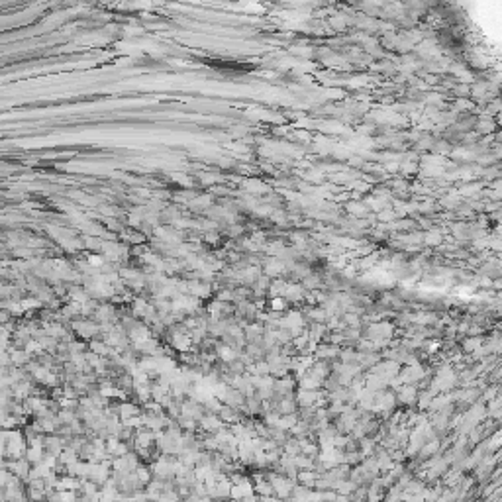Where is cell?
Returning <instances> with one entry per match:
<instances>
[{"label":"cell","mask_w":502,"mask_h":502,"mask_svg":"<svg viewBox=\"0 0 502 502\" xmlns=\"http://www.w3.org/2000/svg\"><path fill=\"white\" fill-rule=\"evenodd\" d=\"M267 481H269L271 486H273L275 498H279V500H289V498H291L292 488L296 485L292 479L285 477L283 473H269V475H267Z\"/></svg>","instance_id":"cell-1"},{"label":"cell","mask_w":502,"mask_h":502,"mask_svg":"<svg viewBox=\"0 0 502 502\" xmlns=\"http://www.w3.org/2000/svg\"><path fill=\"white\" fill-rule=\"evenodd\" d=\"M4 467L10 471L14 477H18L22 483L26 481L28 483V477H30V471H32V465L26 457H20V459H10L8 463H4Z\"/></svg>","instance_id":"cell-2"},{"label":"cell","mask_w":502,"mask_h":502,"mask_svg":"<svg viewBox=\"0 0 502 502\" xmlns=\"http://www.w3.org/2000/svg\"><path fill=\"white\" fill-rule=\"evenodd\" d=\"M41 445H43V451H45V455L59 457L61 451L65 449V439H63V437H57V436H48V437H43Z\"/></svg>","instance_id":"cell-3"},{"label":"cell","mask_w":502,"mask_h":502,"mask_svg":"<svg viewBox=\"0 0 502 502\" xmlns=\"http://www.w3.org/2000/svg\"><path fill=\"white\" fill-rule=\"evenodd\" d=\"M118 486L114 483L112 479H108L104 485L100 486V490H98V500L100 502H116L118 500Z\"/></svg>","instance_id":"cell-4"},{"label":"cell","mask_w":502,"mask_h":502,"mask_svg":"<svg viewBox=\"0 0 502 502\" xmlns=\"http://www.w3.org/2000/svg\"><path fill=\"white\" fill-rule=\"evenodd\" d=\"M98 328L97 324H93V322H75V332H77V336H81L84 340H90V338H95L98 334Z\"/></svg>","instance_id":"cell-5"},{"label":"cell","mask_w":502,"mask_h":502,"mask_svg":"<svg viewBox=\"0 0 502 502\" xmlns=\"http://www.w3.org/2000/svg\"><path fill=\"white\" fill-rule=\"evenodd\" d=\"M316 479H318V473L316 471H298L296 473V485L306 486L310 490H314Z\"/></svg>","instance_id":"cell-6"},{"label":"cell","mask_w":502,"mask_h":502,"mask_svg":"<svg viewBox=\"0 0 502 502\" xmlns=\"http://www.w3.org/2000/svg\"><path fill=\"white\" fill-rule=\"evenodd\" d=\"M200 424H202V430H206V432H220L222 430V426H224V422L220 420L218 416H214V414H208V416H202L200 418Z\"/></svg>","instance_id":"cell-7"},{"label":"cell","mask_w":502,"mask_h":502,"mask_svg":"<svg viewBox=\"0 0 502 502\" xmlns=\"http://www.w3.org/2000/svg\"><path fill=\"white\" fill-rule=\"evenodd\" d=\"M424 490H426V483L420 481V479H410V483L404 486V494H414V496H418V494H424Z\"/></svg>","instance_id":"cell-8"},{"label":"cell","mask_w":502,"mask_h":502,"mask_svg":"<svg viewBox=\"0 0 502 502\" xmlns=\"http://www.w3.org/2000/svg\"><path fill=\"white\" fill-rule=\"evenodd\" d=\"M355 488H357V485L355 483H351L349 479H345V481H338L336 486H334V490L338 492V496H349Z\"/></svg>","instance_id":"cell-9"},{"label":"cell","mask_w":502,"mask_h":502,"mask_svg":"<svg viewBox=\"0 0 502 502\" xmlns=\"http://www.w3.org/2000/svg\"><path fill=\"white\" fill-rule=\"evenodd\" d=\"M133 475H135V479L142 483V486L146 488V485H149L151 483V479H153V475H151V469L149 467H146V465H140L138 469L133 471Z\"/></svg>","instance_id":"cell-10"},{"label":"cell","mask_w":502,"mask_h":502,"mask_svg":"<svg viewBox=\"0 0 502 502\" xmlns=\"http://www.w3.org/2000/svg\"><path fill=\"white\" fill-rule=\"evenodd\" d=\"M130 502H149L146 490H135L133 494H130Z\"/></svg>","instance_id":"cell-11"},{"label":"cell","mask_w":502,"mask_h":502,"mask_svg":"<svg viewBox=\"0 0 502 502\" xmlns=\"http://www.w3.org/2000/svg\"><path fill=\"white\" fill-rule=\"evenodd\" d=\"M10 471L6 469V467H0V486H6V483H8V479H10Z\"/></svg>","instance_id":"cell-12"},{"label":"cell","mask_w":502,"mask_h":502,"mask_svg":"<svg viewBox=\"0 0 502 502\" xmlns=\"http://www.w3.org/2000/svg\"><path fill=\"white\" fill-rule=\"evenodd\" d=\"M10 322V312L8 310H0V324H8Z\"/></svg>","instance_id":"cell-13"},{"label":"cell","mask_w":502,"mask_h":502,"mask_svg":"<svg viewBox=\"0 0 502 502\" xmlns=\"http://www.w3.org/2000/svg\"><path fill=\"white\" fill-rule=\"evenodd\" d=\"M465 502H481V500H471V498H467Z\"/></svg>","instance_id":"cell-14"}]
</instances>
